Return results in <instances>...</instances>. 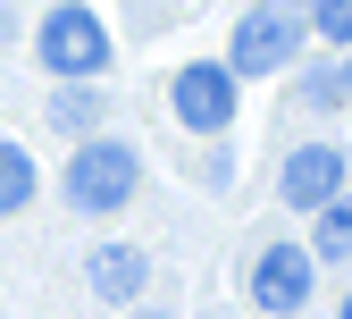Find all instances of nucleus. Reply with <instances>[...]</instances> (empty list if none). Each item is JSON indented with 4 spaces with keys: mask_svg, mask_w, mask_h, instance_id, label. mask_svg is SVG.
I'll use <instances>...</instances> for the list:
<instances>
[{
    "mask_svg": "<svg viewBox=\"0 0 352 319\" xmlns=\"http://www.w3.org/2000/svg\"><path fill=\"white\" fill-rule=\"evenodd\" d=\"M294 51H302V9L294 0H260V9L235 25L227 68L235 76H277V68H294Z\"/></svg>",
    "mask_w": 352,
    "mask_h": 319,
    "instance_id": "f257e3e1",
    "label": "nucleus"
},
{
    "mask_svg": "<svg viewBox=\"0 0 352 319\" xmlns=\"http://www.w3.org/2000/svg\"><path fill=\"white\" fill-rule=\"evenodd\" d=\"M42 68L51 76H101L109 68V34L93 9H51L42 17Z\"/></svg>",
    "mask_w": 352,
    "mask_h": 319,
    "instance_id": "f03ea898",
    "label": "nucleus"
},
{
    "mask_svg": "<svg viewBox=\"0 0 352 319\" xmlns=\"http://www.w3.org/2000/svg\"><path fill=\"white\" fill-rule=\"evenodd\" d=\"M126 194H135V152L126 143H84L67 160V202L76 210H118Z\"/></svg>",
    "mask_w": 352,
    "mask_h": 319,
    "instance_id": "7ed1b4c3",
    "label": "nucleus"
},
{
    "mask_svg": "<svg viewBox=\"0 0 352 319\" xmlns=\"http://www.w3.org/2000/svg\"><path fill=\"white\" fill-rule=\"evenodd\" d=\"M168 101H176V118H185L193 134H218L235 118V68H185L168 84Z\"/></svg>",
    "mask_w": 352,
    "mask_h": 319,
    "instance_id": "20e7f679",
    "label": "nucleus"
},
{
    "mask_svg": "<svg viewBox=\"0 0 352 319\" xmlns=\"http://www.w3.org/2000/svg\"><path fill=\"white\" fill-rule=\"evenodd\" d=\"M252 302L260 311H302L311 302V252L302 244H269L252 260Z\"/></svg>",
    "mask_w": 352,
    "mask_h": 319,
    "instance_id": "39448f33",
    "label": "nucleus"
},
{
    "mask_svg": "<svg viewBox=\"0 0 352 319\" xmlns=\"http://www.w3.org/2000/svg\"><path fill=\"white\" fill-rule=\"evenodd\" d=\"M327 194H344V152H336V143H302V152L285 160V202H294V210H319Z\"/></svg>",
    "mask_w": 352,
    "mask_h": 319,
    "instance_id": "423d86ee",
    "label": "nucleus"
},
{
    "mask_svg": "<svg viewBox=\"0 0 352 319\" xmlns=\"http://www.w3.org/2000/svg\"><path fill=\"white\" fill-rule=\"evenodd\" d=\"M143 278H151V269H143L135 244H101V252H93V294H101V302H135Z\"/></svg>",
    "mask_w": 352,
    "mask_h": 319,
    "instance_id": "0eeeda50",
    "label": "nucleus"
},
{
    "mask_svg": "<svg viewBox=\"0 0 352 319\" xmlns=\"http://www.w3.org/2000/svg\"><path fill=\"white\" fill-rule=\"evenodd\" d=\"M319 260H352V194H327L319 202Z\"/></svg>",
    "mask_w": 352,
    "mask_h": 319,
    "instance_id": "6e6552de",
    "label": "nucleus"
},
{
    "mask_svg": "<svg viewBox=\"0 0 352 319\" xmlns=\"http://www.w3.org/2000/svg\"><path fill=\"white\" fill-rule=\"evenodd\" d=\"M25 202H34V160H25L17 143H0V218L25 210Z\"/></svg>",
    "mask_w": 352,
    "mask_h": 319,
    "instance_id": "1a4fd4ad",
    "label": "nucleus"
},
{
    "mask_svg": "<svg viewBox=\"0 0 352 319\" xmlns=\"http://www.w3.org/2000/svg\"><path fill=\"white\" fill-rule=\"evenodd\" d=\"M101 118V93H93V84H59V101H51V126H67V134H84V126H93Z\"/></svg>",
    "mask_w": 352,
    "mask_h": 319,
    "instance_id": "9d476101",
    "label": "nucleus"
},
{
    "mask_svg": "<svg viewBox=\"0 0 352 319\" xmlns=\"http://www.w3.org/2000/svg\"><path fill=\"white\" fill-rule=\"evenodd\" d=\"M311 25L319 42H352V0H311Z\"/></svg>",
    "mask_w": 352,
    "mask_h": 319,
    "instance_id": "9b49d317",
    "label": "nucleus"
},
{
    "mask_svg": "<svg viewBox=\"0 0 352 319\" xmlns=\"http://www.w3.org/2000/svg\"><path fill=\"white\" fill-rule=\"evenodd\" d=\"M336 319H352V294H344V311H336Z\"/></svg>",
    "mask_w": 352,
    "mask_h": 319,
    "instance_id": "f8f14e48",
    "label": "nucleus"
}]
</instances>
